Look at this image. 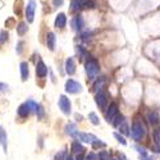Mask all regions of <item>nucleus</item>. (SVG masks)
<instances>
[{
	"label": "nucleus",
	"instance_id": "18",
	"mask_svg": "<svg viewBox=\"0 0 160 160\" xmlns=\"http://www.w3.org/2000/svg\"><path fill=\"white\" fill-rule=\"evenodd\" d=\"M77 138H79L81 141H83L86 143H92V142L96 140V137L94 135H91V133H78V137Z\"/></svg>",
	"mask_w": 160,
	"mask_h": 160
},
{
	"label": "nucleus",
	"instance_id": "31",
	"mask_svg": "<svg viewBox=\"0 0 160 160\" xmlns=\"http://www.w3.org/2000/svg\"><path fill=\"white\" fill-rule=\"evenodd\" d=\"M26 102L28 104V106H30V110H31V113L36 110V106H37V104H36V102H35L33 100H28V101H26Z\"/></svg>",
	"mask_w": 160,
	"mask_h": 160
},
{
	"label": "nucleus",
	"instance_id": "40",
	"mask_svg": "<svg viewBox=\"0 0 160 160\" xmlns=\"http://www.w3.org/2000/svg\"><path fill=\"white\" fill-rule=\"evenodd\" d=\"M76 160H85V159H83V156H82V155H79V154H78V156H77V159H76Z\"/></svg>",
	"mask_w": 160,
	"mask_h": 160
},
{
	"label": "nucleus",
	"instance_id": "15",
	"mask_svg": "<svg viewBox=\"0 0 160 160\" xmlns=\"http://www.w3.org/2000/svg\"><path fill=\"white\" fill-rule=\"evenodd\" d=\"M148 121L151 126H158L160 123V117L156 112H149L148 113Z\"/></svg>",
	"mask_w": 160,
	"mask_h": 160
},
{
	"label": "nucleus",
	"instance_id": "28",
	"mask_svg": "<svg viewBox=\"0 0 160 160\" xmlns=\"http://www.w3.org/2000/svg\"><path fill=\"white\" fill-rule=\"evenodd\" d=\"M119 131H121L122 133H124V135H129V131H128V126H127V123H122L121 126H119Z\"/></svg>",
	"mask_w": 160,
	"mask_h": 160
},
{
	"label": "nucleus",
	"instance_id": "24",
	"mask_svg": "<svg viewBox=\"0 0 160 160\" xmlns=\"http://www.w3.org/2000/svg\"><path fill=\"white\" fill-rule=\"evenodd\" d=\"M36 114H37V117H38V119H42L44 117H45V110H44V106L41 105V104H37V106H36Z\"/></svg>",
	"mask_w": 160,
	"mask_h": 160
},
{
	"label": "nucleus",
	"instance_id": "27",
	"mask_svg": "<svg viewBox=\"0 0 160 160\" xmlns=\"http://www.w3.org/2000/svg\"><path fill=\"white\" fill-rule=\"evenodd\" d=\"M8 37H9V35H8L7 31H2V32H0V46L8 41Z\"/></svg>",
	"mask_w": 160,
	"mask_h": 160
},
{
	"label": "nucleus",
	"instance_id": "13",
	"mask_svg": "<svg viewBox=\"0 0 160 160\" xmlns=\"http://www.w3.org/2000/svg\"><path fill=\"white\" fill-rule=\"evenodd\" d=\"M46 44H48V48L52 51L55 49V44H57V37H55V33L54 32H49L48 36H46Z\"/></svg>",
	"mask_w": 160,
	"mask_h": 160
},
{
	"label": "nucleus",
	"instance_id": "39",
	"mask_svg": "<svg viewBox=\"0 0 160 160\" xmlns=\"http://www.w3.org/2000/svg\"><path fill=\"white\" fill-rule=\"evenodd\" d=\"M64 160H73V158H72L71 155H65V158H64Z\"/></svg>",
	"mask_w": 160,
	"mask_h": 160
},
{
	"label": "nucleus",
	"instance_id": "16",
	"mask_svg": "<svg viewBox=\"0 0 160 160\" xmlns=\"http://www.w3.org/2000/svg\"><path fill=\"white\" fill-rule=\"evenodd\" d=\"M72 27L74 31H81L83 28V18L81 16H78L76 18H73L72 21Z\"/></svg>",
	"mask_w": 160,
	"mask_h": 160
},
{
	"label": "nucleus",
	"instance_id": "2",
	"mask_svg": "<svg viewBox=\"0 0 160 160\" xmlns=\"http://www.w3.org/2000/svg\"><path fill=\"white\" fill-rule=\"evenodd\" d=\"M145 132H146V129H145V127L142 126V123H140V122H133L129 133H131L132 137L135 138L136 141H138V140H141V138L145 136Z\"/></svg>",
	"mask_w": 160,
	"mask_h": 160
},
{
	"label": "nucleus",
	"instance_id": "34",
	"mask_svg": "<svg viewBox=\"0 0 160 160\" xmlns=\"http://www.w3.org/2000/svg\"><path fill=\"white\" fill-rule=\"evenodd\" d=\"M23 45H24V44H23V42H22V41H21V42H18V44H17V52H18V54H19V55H21V54H22V51H23V48H22V46H23Z\"/></svg>",
	"mask_w": 160,
	"mask_h": 160
},
{
	"label": "nucleus",
	"instance_id": "19",
	"mask_svg": "<svg viewBox=\"0 0 160 160\" xmlns=\"http://www.w3.org/2000/svg\"><path fill=\"white\" fill-rule=\"evenodd\" d=\"M7 143H8V137H7V132L5 129L0 126V145L3 146L4 151H7Z\"/></svg>",
	"mask_w": 160,
	"mask_h": 160
},
{
	"label": "nucleus",
	"instance_id": "7",
	"mask_svg": "<svg viewBox=\"0 0 160 160\" xmlns=\"http://www.w3.org/2000/svg\"><path fill=\"white\" fill-rule=\"evenodd\" d=\"M95 101H96V104H98V106L100 109H102V110H105L106 109V104H108V99H106V95L104 94V92H98L96 94V96H95Z\"/></svg>",
	"mask_w": 160,
	"mask_h": 160
},
{
	"label": "nucleus",
	"instance_id": "26",
	"mask_svg": "<svg viewBox=\"0 0 160 160\" xmlns=\"http://www.w3.org/2000/svg\"><path fill=\"white\" fill-rule=\"evenodd\" d=\"M154 140H155V143H156L158 151H160V128L155 129V132H154Z\"/></svg>",
	"mask_w": 160,
	"mask_h": 160
},
{
	"label": "nucleus",
	"instance_id": "11",
	"mask_svg": "<svg viewBox=\"0 0 160 160\" xmlns=\"http://www.w3.org/2000/svg\"><path fill=\"white\" fill-rule=\"evenodd\" d=\"M19 67H21V77H22V81H27L28 76H30L28 63H27V62H22Z\"/></svg>",
	"mask_w": 160,
	"mask_h": 160
},
{
	"label": "nucleus",
	"instance_id": "4",
	"mask_svg": "<svg viewBox=\"0 0 160 160\" xmlns=\"http://www.w3.org/2000/svg\"><path fill=\"white\" fill-rule=\"evenodd\" d=\"M65 91L68 94H78V92L82 91V86L79 82L74 81V79H68L65 82Z\"/></svg>",
	"mask_w": 160,
	"mask_h": 160
},
{
	"label": "nucleus",
	"instance_id": "12",
	"mask_svg": "<svg viewBox=\"0 0 160 160\" xmlns=\"http://www.w3.org/2000/svg\"><path fill=\"white\" fill-rule=\"evenodd\" d=\"M85 7H86V0H72V3H71L72 12H79Z\"/></svg>",
	"mask_w": 160,
	"mask_h": 160
},
{
	"label": "nucleus",
	"instance_id": "30",
	"mask_svg": "<svg viewBox=\"0 0 160 160\" xmlns=\"http://www.w3.org/2000/svg\"><path fill=\"white\" fill-rule=\"evenodd\" d=\"M92 146H94V149H96V148H104V146H105V143L104 142H101L100 140H95L94 142H92Z\"/></svg>",
	"mask_w": 160,
	"mask_h": 160
},
{
	"label": "nucleus",
	"instance_id": "3",
	"mask_svg": "<svg viewBox=\"0 0 160 160\" xmlns=\"http://www.w3.org/2000/svg\"><path fill=\"white\" fill-rule=\"evenodd\" d=\"M58 105H59V109L62 110V113H64L65 115L71 114V112H72V104H71V100L67 98L65 95H60L59 96Z\"/></svg>",
	"mask_w": 160,
	"mask_h": 160
},
{
	"label": "nucleus",
	"instance_id": "35",
	"mask_svg": "<svg viewBox=\"0 0 160 160\" xmlns=\"http://www.w3.org/2000/svg\"><path fill=\"white\" fill-rule=\"evenodd\" d=\"M64 0H52V4H54V7H60L63 5Z\"/></svg>",
	"mask_w": 160,
	"mask_h": 160
},
{
	"label": "nucleus",
	"instance_id": "10",
	"mask_svg": "<svg viewBox=\"0 0 160 160\" xmlns=\"http://www.w3.org/2000/svg\"><path fill=\"white\" fill-rule=\"evenodd\" d=\"M65 72L69 76L76 73V62H74L73 58H68L65 60Z\"/></svg>",
	"mask_w": 160,
	"mask_h": 160
},
{
	"label": "nucleus",
	"instance_id": "14",
	"mask_svg": "<svg viewBox=\"0 0 160 160\" xmlns=\"http://www.w3.org/2000/svg\"><path fill=\"white\" fill-rule=\"evenodd\" d=\"M67 24V17L64 13H59L55 18V27L57 28H64Z\"/></svg>",
	"mask_w": 160,
	"mask_h": 160
},
{
	"label": "nucleus",
	"instance_id": "36",
	"mask_svg": "<svg viewBox=\"0 0 160 160\" xmlns=\"http://www.w3.org/2000/svg\"><path fill=\"white\" fill-rule=\"evenodd\" d=\"M96 159H98L96 155H95V154H92V152L88 154V156H87V160H96Z\"/></svg>",
	"mask_w": 160,
	"mask_h": 160
},
{
	"label": "nucleus",
	"instance_id": "29",
	"mask_svg": "<svg viewBox=\"0 0 160 160\" xmlns=\"http://www.w3.org/2000/svg\"><path fill=\"white\" fill-rule=\"evenodd\" d=\"M114 137L118 140V142H121L122 145H127V141H126V138L123 137V136H121L119 133H114Z\"/></svg>",
	"mask_w": 160,
	"mask_h": 160
},
{
	"label": "nucleus",
	"instance_id": "23",
	"mask_svg": "<svg viewBox=\"0 0 160 160\" xmlns=\"http://www.w3.org/2000/svg\"><path fill=\"white\" fill-rule=\"evenodd\" d=\"M88 119H90V122H91L92 124H95V126H99V124H100V119H99L98 114L94 113V112H91V113L88 114Z\"/></svg>",
	"mask_w": 160,
	"mask_h": 160
},
{
	"label": "nucleus",
	"instance_id": "17",
	"mask_svg": "<svg viewBox=\"0 0 160 160\" xmlns=\"http://www.w3.org/2000/svg\"><path fill=\"white\" fill-rule=\"evenodd\" d=\"M65 133H67V135H69L71 137L77 138V137H78V131H77L76 124H73V123L67 124V126H65Z\"/></svg>",
	"mask_w": 160,
	"mask_h": 160
},
{
	"label": "nucleus",
	"instance_id": "1",
	"mask_svg": "<svg viewBox=\"0 0 160 160\" xmlns=\"http://www.w3.org/2000/svg\"><path fill=\"white\" fill-rule=\"evenodd\" d=\"M85 69H86V73H87L88 78H90V79H94V78L98 76L99 71H100V67H99L98 60H95V59L87 60L86 64H85Z\"/></svg>",
	"mask_w": 160,
	"mask_h": 160
},
{
	"label": "nucleus",
	"instance_id": "32",
	"mask_svg": "<svg viewBox=\"0 0 160 160\" xmlns=\"http://www.w3.org/2000/svg\"><path fill=\"white\" fill-rule=\"evenodd\" d=\"M99 159H100V160H110L109 154L106 152V151H101L100 155H99Z\"/></svg>",
	"mask_w": 160,
	"mask_h": 160
},
{
	"label": "nucleus",
	"instance_id": "41",
	"mask_svg": "<svg viewBox=\"0 0 160 160\" xmlns=\"http://www.w3.org/2000/svg\"><path fill=\"white\" fill-rule=\"evenodd\" d=\"M110 160H117V159H110Z\"/></svg>",
	"mask_w": 160,
	"mask_h": 160
},
{
	"label": "nucleus",
	"instance_id": "9",
	"mask_svg": "<svg viewBox=\"0 0 160 160\" xmlns=\"http://www.w3.org/2000/svg\"><path fill=\"white\" fill-rule=\"evenodd\" d=\"M17 113H18V115H19L21 118H27V117L31 114V110H30V106H28V104H27V102H23V104H21V105L18 106V110H17Z\"/></svg>",
	"mask_w": 160,
	"mask_h": 160
},
{
	"label": "nucleus",
	"instance_id": "38",
	"mask_svg": "<svg viewBox=\"0 0 160 160\" xmlns=\"http://www.w3.org/2000/svg\"><path fill=\"white\" fill-rule=\"evenodd\" d=\"M142 160H155L152 156H149V155H145V156H142Z\"/></svg>",
	"mask_w": 160,
	"mask_h": 160
},
{
	"label": "nucleus",
	"instance_id": "21",
	"mask_svg": "<svg viewBox=\"0 0 160 160\" xmlns=\"http://www.w3.org/2000/svg\"><path fill=\"white\" fill-rule=\"evenodd\" d=\"M27 31H28V26L24 22H21V23L18 24V27H17V33H18L19 36H23Z\"/></svg>",
	"mask_w": 160,
	"mask_h": 160
},
{
	"label": "nucleus",
	"instance_id": "33",
	"mask_svg": "<svg viewBox=\"0 0 160 160\" xmlns=\"http://www.w3.org/2000/svg\"><path fill=\"white\" fill-rule=\"evenodd\" d=\"M8 88H9V86L7 83L0 82V92H5V91H8Z\"/></svg>",
	"mask_w": 160,
	"mask_h": 160
},
{
	"label": "nucleus",
	"instance_id": "5",
	"mask_svg": "<svg viewBox=\"0 0 160 160\" xmlns=\"http://www.w3.org/2000/svg\"><path fill=\"white\" fill-rule=\"evenodd\" d=\"M35 10H36V2H35V0H30L28 4H27V8H26V18H27L28 23L33 22Z\"/></svg>",
	"mask_w": 160,
	"mask_h": 160
},
{
	"label": "nucleus",
	"instance_id": "8",
	"mask_svg": "<svg viewBox=\"0 0 160 160\" xmlns=\"http://www.w3.org/2000/svg\"><path fill=\"white\" fill-rule=\"evenodd\" d=\"M36 74H37V77H41V78L46 77V74H48V67L45 65V63L42 60H40L36 65Z\"/></svg>",
	"mask_w": 160,
	"mask_h": 160
},
{
	"label": "nucleus",
	"instance_id": "25",
	"mask_svg": "<svg viewBox=\"0 0 160 160\" xmlns=\"http://www.w3.org/2000/svg\"><path fill=\"white\" fill-rule=\"evenodd\" d=\"M123 122H124V117H123L122 114H121V115L118 114V115L113 119V126H114V127H118V126H121Z\"/></svg>",
	"mask_w": 160,
	"mask_h": 160
},
{
	"label": "nucleus",
	"instance_id": "22",
	"mask_svg": "<svg viewBox=\"0 0 160 160\" xmlns=\"http://www.w3.org/2000/svg\"><path fill=\"white\" fill-rule=\"evenodd\" d=\"M85 149H83V146L79 143L78 141H74L73 143H72V151L74 152V154H79V152H82Z\"/></svg>",
	"mask_w": 160,
	"mask_h": 160
},
{
	"label": "nucleus",
	"instance_id": "37",
	"mask_svg": "<svg viewBox=\"0 0 160 160\" xmlns=\"http://www.w3.org/2000/svg\"><path fill=\"white\" fill-rule=\"evenodd\" d=\"M64 155H65V152H60V154H58V155L55 156V160H62Z\"/></svg>",
	"mask_w": 160,
	"mask_h": 160
},
{
	"label": "nucleus",
	"instance_id": "20",
	"mask_svg": "<svg viewBox=\"0 0 160 160\" xmlns=\"http://www.w3.org/2000/svg\"><path fill=\"white\" fill-rule=\"evenodd\" d=\"M104 83H105V78L104 77H99L98 81L94 83V86H92V90H94L95 92H100V90L102 88Z\"/></svg>",
	"mask_w": 160,
	"mask_h": 160
},
{
	"label": "nucleus",
	"instance_id": "6",
	"mask_svg": "<svg viewBox=\"0 0 160 160\" xmlns=\"http://www.w3.org/2000/svg\"><path fill=\"white\" fill-rule=\"evenodd\" d=\"M119 113H118V105L115 104V102H113V104H110L109 106H108V109H106V112H105V118H106V121L108 122H113V119L118 115Z\"/></svg>",
	"mask_w": 160,
	"mask_h": 160
}]
</instances>
